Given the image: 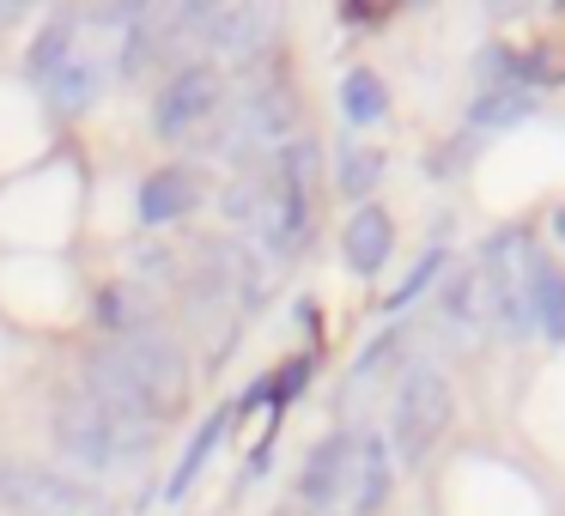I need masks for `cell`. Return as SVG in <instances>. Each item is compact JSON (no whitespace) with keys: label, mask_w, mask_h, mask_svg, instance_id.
<instances>
[{"label":"cell","mask_w":565,"mask_h":516,"mask_svg":"<svg viewBox=\"0 0 565 516\" xmlns=\"http://www.w3.org/2000/svg\"><path fill=\"white\" fill-rule=\"evenodd\" d=\"M116 358L128 365V377H135L140 401H147V413L159 419H177L189 407V358L183 346L171 341L164 329H140V334H122L116 341Z\"/></svg>","instance_id":"277c9868"},{"label":"cell","mask_w":565,"mask_h":516,"mask_svg":"<svg viewBox=\"0 0 565 516\" xmlns=\"http://www.w3.org/2000/svg\"><path fill=\"white\" fill-rule=\"evenodd\" d=\"M390 249H395V225H390V213L365 201V207H359L353 219H347V232H341V261H347V273H359V280L383 273Z\"/></svg>","instance_id":"5bb4252c"},{"label":"cell","mask_w":565,"mask_h":516,"mask_svg":"<svg viewBox=\"0 0 565 516\" xmlns=\"http://www.w3.org/2000/svg\"><path fill=\"white\" fill-rule=\"evenodd\" d=\"M456 419V389L431 358L407 365V377L395 383V407H390V443L402 462H426L431 450L444 443Z\"/></svg>","instance_id":"7a4b0ae2"},{"label":"cell","mask_w":565,"mask_h":516,"mask_svg":"<svg viewBox=\"0 0 565 516\" xmlns=\"http://www.w3.org/2000/svg\"><path fill=\"white\" fill-rule=\"evenodd\" d=\"M201 201V171L195 164H164L140 183V225H171Z\"/></svg>","instance_id":"9a60e30c"},{"label":"cell","mask_w":565,"mask_h":516,"mask_svg":"<svg viewBox=\"0 0 565 516\" xmlns=\"http://www.w3.org/2000/svg\"><path fill=\"white\" fill-rule=\"evenodd\" d=\"M262 171H268V164H262ZM305 237H310V189H292V183H280V176H268V195H262V213H256V225H249V244L280 261V256H292Z\"/></svg>","instance_id":"ba28073f"},{"label":"cell","mask_w":565,"mask_h":516,"mask_svg":"<svg viewBox=\"0 0 565 516\" xmlns=\"http://www.w3.org/2000/svg\"><path fill=\"white\" fill-rule=\"evenodd\" d=\"M553 237H559V244H565V207L553 213Z\"/></svg>","instance_id":"603a6c76"},{"label":"cell","mask_w":565,"mask_h":516,"mask_svg":"<svg viewBox=\"0 0 565 516\" xmlns=\"http://www.w3.org/2000/svg\"><path fill=\"white\" fill-rule=\"evenodd\" d=\"M438 268H444V249H438V244H431V249H426V256H419V261H414V268H407V280H402V286H395V292H390V298H383V310H390V316H395V310H407V304H414V298H419V292H426V286H431V280H438Z\"/></svg>","instance_id":"7402d4cb"},{"label":"cell","mask_w":565,"mask_h":516,"mask_svg":"<svg viewBox=\"0 0 565 516\" xmlns=\"http://www.w3.org/2000/svg\"><path fill=\"white\" fill-rule=\"evenodd\" d=\"M377 176H383L377 147H341V159H334V189H341L347 201H365L371 189H377Z\"/></svg>","instance_id":"ffe728a7"},{"label":"cell","mask_w":565,"mask_h":516,"mask_svg":"<svg viewBox=\"0 0 565 516\" xmlns=\"http://www.w3.org/2000/svg\"><path fill=\"white\" fill-rule=\"evenodd\" d=\"M438 329L450 334V341H480L487 334V292H480V268L468 261V268H456L450 280L438 286Z\"/></svg>","instance_id":"7c38bea8"},{"label":"cell","mask_w":565,"mask_h":516,"mask_svg":"<svg viewBox=\"0 0 565 516\" xmlns=\"http://www.w3.org/2000/svg\"><path fill=\"white\" fill-rule=\"evenodd\" d=\"M329 516H334V510H329Z\"/></svg>","instance_id":"d4e9b609"},{"label":"cell","mask_w":565,"mask_h":516,"mask_svg":"<svg viewBox=\"0 0 565 516\" xmlns=\"http://www.w3.org/2000/svg\"><path fill=\"white\" fill-rule=\"evenodd\" d=\"M225 110V79L213 62H189L171 74V86L159 92V104H152V135L159 140H183L195 135L201 122H213V116Z\"/></svg>","instance_id":"8992f818"},{"label":"cell","mask_w":565,"mask_h":516,"mask_svg":"<svg viewBox=\"0 0 565 516\" xmlns=\"http://www.w3.org/2000/svg\"><path fill=\"white\" fill-rule=\"evenodd\" d=\"M50 431H55V450H62L74 467H86V474H110V467H122V462H140V450L128 443V431L116 426L86 389H67L62 401H55Z\"/></svg>","instance_id":"3957f363"},{"label":"cell","mask_w":565,"mask_h":516,"mask_svg":"<svg viewBox=\"0 0 565 516\" xmlns=\"http://www.w3.org/2000/svg\"><path fill=\"white\" fill-rule=\"evenodd\" d=\"M480 292H487V329L499 334H529V304H523V273H529V237L499 232L480 249Z\"/></svg>","instance_id":"5b68a950"},{"label":"cell","mask_w":565,"mask_h":516,"mask_svg":"<svg viewBox=\"0 0 565 516\" xmlns=\"http://www.w3.org/2000/svg\"><path fill=\"white\" fill-rule=\"evenodd\" d=\"M395 492V450L383 431H359L353 438V474H347V510L377 516Z\"/></svg>","instance_id":"9c48e42d"},{"label":"cell","mask_w":565,"mask_h":516,"mask_svg":"<svg viewBox=\"0 0 565 516\" xmlns=\"http://www.w3.org/2000/svg\"><path fill=\"white\" fill-rule=\"evenodd\" d=\"M523 304H529V329L547 346H565V273L535 249H529V273H523Z\"/></svg>","instance_id":"4fadbf2b"},{"label":"cell","mask_w":565,"mask_h":516,"mask_svg":"<svg viewBox=\"0 0 565 516\" xmlns=\"http://www.w3.org/2000/svg\"><path fill=\"white\" fill-rule=\"evenodd\" d=\"M347 474H353V438L334 431V438H322L317 450H310V462L298 467V504L329 516V504L347 498Z\"/></svg>","instance_id":"8fae6325"},{"label":"cell","mask_w":565,"mask_h":516,"mask_svg":"<svg viewBox=\"0 0 565 516\" xmlns=\"http://www.w3.org/2000/svg\"><path fill=\"white\" fill-rule=\"evenodd\" d=\"M310 370H317V358H286L280 370H274V377H262V407H274V413H280L286 401H292V395H305V383H310Z\"/></svg>","instance_id":"44dd1931"},{"label":"cell","mask_w":565,"mask_h":516,"mask_svg":"<svg viewBox=\"0 0 565 516\" xmlns=\"http://www.w3.org/2000/svg\"><path fill=\"white\" fill-rule=\"evenodd\" d=\"M86 492L62 480L55 467L25 462V455H0V510L7 516H74Z\"/></svg>","instance_id":"52a82bcc"},{"label":"cell","mask_w":565,"mask_h":516,"mask_svg":"<svg viewBox=\"0 0 565 516\" xmlns=\"http://www.w3.org/2000/svg\"><path fill=\"white\" fill-rule=\"evenodd\" d=\"M535 116V92H516V86H504V92H480L475 98V110H468V122L475 128H516V122H529Z\"/></svg>","instance_id":"d6986e66"},{"label":"cell","mask_w":565,"mask_h":516,"mask_svg":"<svg viewBox=\"0 0 565 516\" xmlns=\"http://www.w3.org/2000/svg\"><path fill=\"white\" fill-rule=\"evenodd\" d=\"M286 140H298V98L286 79H262V86H249L237 104H225L213 116L207 147L213 159H268Z\"/></svg>","instance_id":"6da1fadb"},{"label":"cell","mask_w":565,"mask_h":516,"mask_svg":"<svg viewBox=\"0 0 565 516\" xmlns=\"http://www.w3.org/2000/svg\"><path fill=\"white\" fill-rule=\"evenodd\" d=\"M79 25H86V19H79ZM104 86H110V50H86V43H74V50H67V62L43 79V92H50V104L62 116L92 110V104L104 98Z\"/></svg>","instance_id":"30bf717a"},{"label":"cell","mask_w":565,"mask_h":516,"mask_svg":"<svg viewBox=\"0 0 565 516\" xmlns=\"http://www.w3.org/2000/svg\"><path fill=\"white\" fill-rule=\"evenodd\" d=\"M383 110H390V92H383V79L371 74V67H353V74L341 79V122L371 128V122H383Z\"/></svg>","instance_id":"e0dca14e"},{"label":"cell","mask_w":565,"mask_h":516,"mask_svg":"<svg viewBox=\"0 0 565 516\" xmlns=\"http://www.w3.org/2000/svg\"><path fill=\"white\" fill-rule=\"evenodd\" d=\"M274 516H298V504H280V510H274Z\"/></svg>","instance_id":"cb8c5ba5"},{"label":"cell","mask_w":565,"mask_h":516,"mask_svg":"<svg viewBox=\"0 0 565 516\" xmlns=\"http://www.w3.org/2000/svg\"><path fill=\"white\" fill-rule=\"evenodd\" d=\"M79 31H86V25H79V13H55L50 25L38 31V43H31V79H38V86L67 62V50L79 43Z\"/></svg>","instance_id":"ac0fdd59"},{"label":"cell","mask_w":565,"mask_h":516,"mask_svg":"<svg viewBox=\"0 0 565 516\" xmlns=\"http://www.w3.org/2000/svg\"><path fill=\"white\" fill-rule=\"evenodd\" d=\"M232 431V407H220V413H207V426L189 438V450H183V462H177V474H171V486H164V498H189V486H195V474L213 462V450H220V438Z\"/></svg>","instance_id":"2e32d148"}]
</instances>
